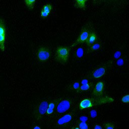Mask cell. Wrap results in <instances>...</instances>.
<instances>
[{"label":"cell","mask_w":129,"mask_h":129,"mask_svg":"<svg viewBox=\"0 0 129 129\" xmlns=\"http://www.w3.org/2000/svg\"><path fill=\"white\" fill-rule=\"evenodd\" d=\"M70 49L68 47H58L55 51V59L62 64H65L69 57Z\"/></svg>","instance_id":"obj_1"},{"label":"cell","mask_w":129,"mask_h":129,"mask_svg":"<svg viewBox=\"0 0 129 129\" xmlns=\"http://www.w3.org/2000/svg\"><path fill=\"white\" fill-rule=\"evenodd\" d=\"M108 99H94L90 98H86L83 99L79 104V108L81 109L88 108L94 107L100 103H103L105 102H108Z\"/></svg>","instance_id":"obj_2"},{"label":"cell","mask_w":129,"mask_h":129,"mask_svg":"<svg viewBox=\"0 0 129 129\" xmlns=\"http://www.w3.org/2000/svg\"><path fill=\"white\" fill-rule=\"evenodd\" d=\"M6 28L4 20L0 17V49L4 51L6 48Z\"/></svg>","instance_id":"obj_3"},{"label":"cell","mask_w":129,"mask_h":129,"mask_svg":"<svg viewBox=\"0 0 129 129\" xmlns=\"http://www.w3.org/2000/svg\"><path fill=\"white\" fill-rule=\"evenodd\" d=\"M50 56V50L46 47H40L37 51V57L41 61H44L49 59Z\"/></svg>","instance_id":"obj_4"},{"label":"cell","mask_w":129,"mask_h":129,"mask_svg":"<svg viewBox=\"0 0 129 129\" xmlns=\"http://www.w3.org/2000/svg\"><path fill=\"white\" fill-rule=\"evenodd\" d=\"M71 106V101L69 99H63L57 105L56 111L58 113H62L68 110Z\"/></svg>","instance_id":"obj_5"},{"label":"cell","mask_w":129,"mask_h":129,"mask_svg":"<svg viewBox=\"0 0 129 129\" xmlns=\"http://www.w3.org/2000/svg\"><path fill=\"white\" fill-rule=\"evenodd\" d=\"M104 88L105 84L104 82L99 81L97 82L96 84L93 89V95L96 97H100V96H101L104 93Z\"/></svg>","instance_id":"obj_6"},{"label":"cell","mask_w":129,"mask_h":129,"mask_svg":"<svg viewBox=\"0 0 129 129\" xmlns=\"http://www.w3.org/2000/svg\"><path fill=\"white\" fill-rule=\"evenodd\" d=\"M89 33L90 32L88 30H86V29L83 30L81 34H80L79 36L78 37L77 41L72 45V46H75L80 43L86 42Z\"/></svg>","instance_id":"obj_7"},{"label":"cell","mask_w":129,"mask_h":129,"mask_svg":"<svg viewBox=\"0 0 129 129\" xmlns=\"http://www.w3.org/2000/svg\"><path fill=\"white\" fill-rule=\"evenodd\" d=\"M48 103L46 101H42L39 105L37 108V115L39 117L43 116L46 113Z\"/></svg>","instance_id":"obj_8"},{"label":"cell","mask_w":129,"mask_h":129,"mask_svg":"<svg viewBox=\"0 0 129 129\" xmlns=\"http://www.w3.org/2000/svg\"><path fill=\"white\" fill-rule=\"evenodd\" d=\"M52 9V6L51 4H45L43 6L41 12H40V16L42 18H46L48 16V15L51 13Z\"/></svg>","instance_id":"obj_9"},{"label":"cell","mask_w":129,"mask_h":129,"mask_svg":"<svg viewBox=\"0 0 129 129\" xmlns=\"http://www.w3.org/2000/svg\"><path fill=\"white\" fill-rule=\"evenodd\" d=\"M73 118V114L72 113H68L63 115L61 117L59 118L57 121V123L58 125H63L69 123L71 121Z\"/></svg>","instance_id":"obj_10"},{"label":"cell","mask_w":129,"mask_h":129,"mask_svg":"<svg viewBox=\"0 0 129 129\" xmlns=\"http://www.w3.org/2000/svg\"><path fill=\"white\" fill-rule=\"evenodd\" d=\"M97 39V35L95 32H92L89 33L88 38L86 41L87 44L88 46H91L94 44Z\"/></svg>","instance_id":"obj_11"},{"label":"cell","mask_w":129,"mask_h":129,"mask_svg":"<svg viewBox=\"0 0 129 129\" xmlns=\"http://www.w3.org/2000/svg\"><path fill=\"white\" fill-rule=\"evenodd\" d=\"M106 68L104 67H100L96 70L93 73V76L95 78H99L102 77L105 73Z\"/></svg>","instance_id":"obj_12"},{"label":"cell","mask_w":129,"mask_h":129,"mask_svg":"<svg viewBox=\"0 0 129 129\" xmlns=\"http://www.w3.org/2000/svg\"><path fill=\"white\" fill-rule=\"evenodd\" d=\"M87 0H74L75 7L79 9H84Z\"/></svg>","instance_id":"obj_13"},{"label":"cell","mask_w":129,"mask_h":129,"mask_svg":"<svg viewBox=\"0 0 129 129\" xmlns=\"http://www.w3.org/2000/svg\"><path fill=\"white\" fill-rule=\"evenodd\" d=\"M55 104L54 102H51L48 104L46 113V114L47 115H51L53 112L54 110L55 109Z\"/></svg>","instance_id":"obj_14"},{"label":"cell","mask_w":129,"mask_h":129,"mask_svg":"<svg viewBox=\"0 0 129 129\" xmlns=\"http://www.w3.org/2000/svg\"><path fill=\"white\" fill-rule=\"evenodd\" d=\"M26 7L30 10H33L34 8L36 0H24Z\"/></svg>","instance_id":"obj_15"},{"label":"cell","mask_w":129,"mask_h":129,"mask_svg":"<svg viewBox=\"0 0 129 129\" xmlns=\"http://www.w3.org/2000/svg\"><path fill=\"white\" fill-rule=\"evenodd\" d=\"M90 49L91 51H95V50H97L98 49H99L100 47V44L98 42H96V43H94V44H93L92 45H91V46H90Z\"/></svg>","instance_id":"obj_16"},{"label":"cell","mask_w":129,"mask_h":129,"mask_svg":"<svg viewBox=\"0 0 129 129\" xmlns=\"http://www.w3.org/2000/svg\"><path fill=\"white\" fill-rule=\"evenodd\" d=\"M84 53L83 49L82 47H79L76 51V55L79 58L82 57Z\"/></svg>","instance_id":"obj_17"},{"label":"cell","mask_w":129,"mask_h":129,"mask_svg":"<svg viewBox=\"0 0 129 129\" xmlns=\"http://www.w3.org/2000/svg\"><path fill=\"white\" fill-rule=\"evenodd\" d=\"M89 88H90V85L88 83V84H83V85H81V86H80L79 89L81 91H87V90H88L89 89Z\"/></svg>","instance_id":"obj_18"},{"label":"cell","mask_w":129,"mask_h":129,"mask_svg":"<svg viewBox=\"0 0 129 129\" xmlns=\"http://www.w3.org/2000/svg\"><path fill=\"white\" fill-rule=\"evenodd\" d=\"M79 128L81 129H87L88 128V126L86 122L82 121L79 124Z\"/></svg>","instance_id":"obj_19"},{"label":"cell","mask_w":129,"mask_h":129,"mask_svg":"<svg viewBox=\"0 0 129 129\" xmlns=\"http://www.w3.org/2000/svg\"><path fill=\"white\" fill-rule=\"evenodd\" d=\"M129 100V95L127 94L121 98V101L124 103H127L128 102Z\"/></svg>","instance_id":"obj_20"},{"label":"cell","mask_w":129,"mask_h":129,"mask_svg":"<svg viewBox=\"0 0 129 129\" xmlns=\"http://www.w3.org/2000/svg\"><path fill=\"white\" fill-rule=\"evenodd\" d=\"M104 128L106 129H113L114 128V126L113 123L109 122L105 124V125H104Z\"/></svg>","instance_id":"obj_21"},{"label":"cell","mask_w":129,"mask_h":129,"mask_svg":"<svg viewBox=\"0 0 129 129\" xmlns=\"http://www.w3.org/2000/svg\"><path fill=\"white\" fill-rule=\"evenodd\" d=\"M123 63H124V60L122 58H120L119 59L117 62H116V64L119 66H122L123 64Z\"/></svg>","instance_id":"obj_22"},{"label":"cell","mask_w":129,"mask_h":129,"mask_svg":"<svg viewBox=\"0 0 129 129\" xmlns=\"http://www.w3.org/2000/svg\"><path fill=\"white\" fill-rule=\"evenodd\" d=\"M73 87L74 89L75 90H77L80 88V84L78 82H75L73 84Z\"/></svg>","instance_id":"obj_23"},{"label":"cell","mask_w":129,"mask_h":129,"mask_svg":"<svg viewBox=\"0 0 129 129\" xmlns=\"http://www.w3.org/2000/svg\"><path fill=\"white\" fill-rule=\"evenodd\" d=\"M90 115L92 118H94L97 115V112L95 110H92L90 112Z\"/></svg>","instance_id":"obj_24"},{"label":"cell","mask_w":129,"mask_h":129,"mask_svg":"<svg viewBox=\"0 0 129 129\" xmlns=\"http://www.w3.org/2000/svg\"><path fill=\"white\" fill-rule=\"evenodd\" d=\"M120 55H121V52L120 51H116L114 54V57L115 58H118V57H119Z\"/></svg>","instance_id":"obj_25"},{"label":"cell","mask_w":129,"mask_h":129,"mask_svg":"<svg viewBox=\"0 0 129 129\" xmlns=\"http://www.w3.org/2000/svg\"><path fill=\"white\" fill-rule=\"evenodd\" d=\"M80 119L81 121H83V122H86L88 119V117L86 116H82L80 117Z\"/></svg>","instance_id":"obj_26"},{"label":"cell","mask_w":129,"mask_h":129,"mask_svg":"<svg viewBox=\"0 0 129 129\" xmlns=\"http://www.w3.org/2000/svg\"><path fill=\"white\" fill-rule=\"evenodd\" d=\"M88 80L87 79H83L81 81V84L82 85L83 84H88Z\"/></svg>","instance_id":"obj_27"},{"label":"cell","mask_w":129,"mask_h":129,"mask_svg":"<svg viewBox=\"0 0 129 129\" xmlns=\"http://www.w3.org/2000/svg\"><path fill=\"white\" fill-rule=\"evenodd\" d=\"M95 129H101L102 127L99 125H96L94 127Z\"/></svg>","instance_id":"obj_28"},{"label":"cell","mask_w":129,"mask_h":129,"mask_svg":"<svg viewBox=\"0 0 129 129\" xmlns=\"http://www.w3.org/2000/svg\"><path fill=\"white\" fill-rule=\"evenodd\" d=\"M36 128H38V129H40V127L39 126H35L34 127V129H36Z\"/></svg>","instance_id":"obj_29"}]
</instances>
